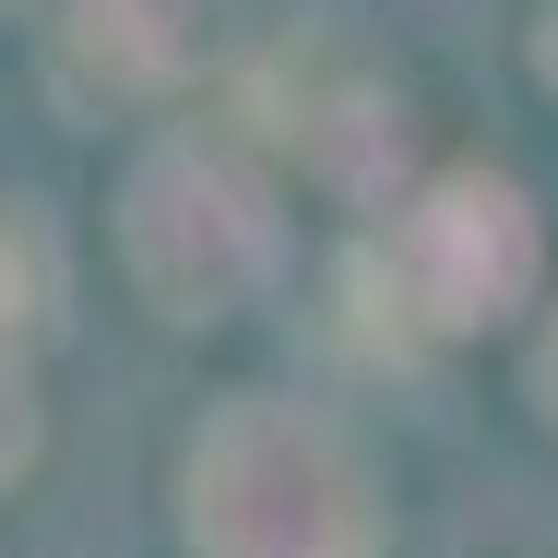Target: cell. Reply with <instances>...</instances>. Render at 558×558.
Instances as JSON below:
<instances>
[{
    "instance_id": "7",
    "label": "cell",
    "mask_w": 558,
    "mask_h": 558,
    "mask_svg": "<svg viewBox=\"0 0 558 558\" xmlns=\"http://www.w3.org/2000/svg\"><path fill=\"white\" fill-rule=\"evenodd\" d=\"M535 84H547V96H558V0H547V12H535Z\"/></svg>"
},
{
    "instance_id": "1",
    "label": "cell",
    "mask_w": 558,
    "mask_h": 558,
    "mask_svg": "<svg viewBox=\"0 0 558 558\" xmlns=\"http://www.w3.org/2000/svg\"><path fill=\"white\" fill-rule=\"evenodd\" d=\"M191 558H380V487L333 416L286 392H226L179 463Z\"/></svg>"
},
{
    "instance_id": "5",
    "label": "cell",
    "mask_w": 558,
    "mask_h": 558,
    "mask_svg": "<svg viewBox=\"0 0 558 558\" xmlns=\"http://www.w3.org/2000/svg\"><path fill=\"white\" fill-rule=\"evenodd\" d=\"M322 179L356 191V203H380L392 179H404V108H380V96H344L322 119Z\"/></svg>"
},
{
    "instance_id": "6",
    "label": "cell",
    "mask_w": 558,
    "mask_h": 558,
    "mask_svg": "<svg viewBox=\"0 0 558 558\" xmlns=\"http://www.w3.org/2000/svg\"><path fill=\"white\" fill-rule=\"evenodd\" d=\"M36 440H48V416H36V368H24L12 333H0V487L36 463Z\"/></svg>"
},
{
    "instance_id": "2",
    "label": "cell",
    "mask_w": 558,
    "mask_h": 558,
    "mask_svg": "<svg viewBox=\"0 0 558 558\" xmlns=\"http://www.w3.org/2000/svg\"><path fill=\"white\" fill-rule=\"evenodd\" d=\"M119 262H131L155 322H179V333L238 322L274 286V191H262V167L238 143H215V131L143 143L131 179H119Z\"/></svg>"
},
{
    "instance_id": "4",
    "label": "cell",
    "mask_w": 558,
    "mask_h": 558,
    "mask_svg": "<svg viewBox=\"0 0 558 558\" xmlns=\"http://www.w3.org/2000/svg\"><path fill=\"white\" fill-rule=\"evenodd\" d=\"M60 60L84 84H108V96H155L179 72V24H167V0H72Z\"/></svg>"
},
{
    "instance_id": "8",
    "label": "cell",
    "mask_w": 558,
    "mask_h": 558,
    "mask_svg": "<svg viewBox=\"0 0 558 558\" xmlns=\"http://www.w3.org/2000/svg\"><path fill=\"white\" fill-rule=\"evenodd\" d=\"M535 404H547V428H558V322H547V344H535Z\"/></svg>"
},
{
    "instance_id": "3",
    "label": "cell",
    "mask_w": 558,
    "mask_h": 558,
    "mask_svg": "<svg viewBox=\"0 0 558 558\" xmlns=\"http://www.w3.org/2000/svg\"><path fill=\"white\" fill-rule=\"evenodd\" d=\"M380 274H392V298H404L428 333H499V322L547 286V226H535V203H523L511 179L451 167L416 203H392Z\"/></svg>"
}]
</instances>
